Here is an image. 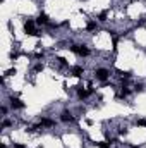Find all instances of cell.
I'll list each match as a JSON object with an SVG mask.
<instances>
[{
	"label": "cell",
	"instance_id": "1",
	"mask_svg": "<svg viewBox=\"0 0 146 148\" xmlns=\"http://www.w3.org/2000/svg\"><path fill=\"white\" fill-rule=\"evenodd\" d=\"M34 21L33 19H28L26 22H24V31H26V34H29V36H40V31L34 28Z\"/></svg>",
	"mask_w": 146,
	"mask_h": 148
},
{
	"label": "cell",
	"instance_id": "2",
	"mask_svg": "<svg viewBox=\"0 0 146 148\" xmlns=\"http://www.w3.org/2000/svg\"><path fill=\"white\" fill-rule=\"evenodd\" d=\"M71 52L77 53V55H83V57H88L89 55V50L84 47V45H72L71 47Z\"/></svg>",
	"mask_w": 146,
	"mask_h": 148
},
{
	"label": "cell",
	"instance_id": "3",
	"mask_svg": "<svg viewBox=\"0 0 146 148\" xmlns=\"http://www.w3.org/2000/svg\"><path fill=\"white\" fill-rule=\"evenodd\" d=\"M95 76H96V79H100V81H107V79L110 78V71H108V69L100 67V69H96V71H95Z\"/></svg>",
	"mask_w": 146,
	"mask_h": 148
},
{
	"label": "cell",
	"instance_id": "4",
	"mask_svg": "<svg viewBox=\"0 0 146 148\" xmlns=\"http://www.w3.org/2000/svg\"><path fill=\"white\" fill-rule=\"evenodd\" d=\"M36 24H50V19H48V16H46L45 12H41V14L38 16V19H36Z\"/></svg>",
	"mask_w": 146,
	"mask_h": 148
},
{
	"label": "cell",
	"instance_id": "5",
	"mask_svg": "<svg viewBox=\"0 0 146 148\" xmlns=\"http://www.w3.org/2000/svg\"><path fill=\"white\" fill-rule=\"evenodd\" d=\"M71 72H72V76H76V78H81L83 72H84V69H83L81 66H74V67L71 69Z\"/></svg>",
	"mask_w": 146,
	"mask_h": 148
},
{
	"label": "cell",
	"instance_id": "6",
	"mask_svg": "<svg viewBox=\"0 0 146 148\" xmlns=\"http://www.w3.org/2000/svg\"><path fill=\"white\" fill-rule=\"evenodd\" d=\"M10 105H12V109H24V103L19 100V98H10Z\"/></svg>",
	"mask_w": 146,
	"mask_h": 148
},
{
	"label": "cell",
	"instance_id": "7",
	"mask_svg": "<svg viewBox=\"0 0 146 148\" xmlns=\"http://www.w3.org/2000/svg\"><path fill=\"white\" fill-rule=\"evenodd\" d=\"M60 121H62V122H74V116H72L71 112H64V114L60 116Z\"/></svg>",
	"mask_w": 146,
	"mask_h": 148
},
{
	"label": "cell",
	"instance_id": "8",
	"mask_svg": "<svg viewBox=\"0 0 146 148\" xmlns=\"http://www.w3.org/2000/svg\"><path fill=\"white\" fill-rule=\"evenodd\" d=\"M89 93H91L89 90H83V88H79V90H77V97H79V98H86Z\"/></svg>",
	"mask_w": 146,
	"mask_h": 148
},
{
	"label": "cell",
	"instance_id": "9",
	"mask_svg": "<svg viewBox=\"0 0 146 148\" xmlns=\"http://www.w3.org/2000/svg\"><path fill=\"white\" fill-rule=\"evenodd\" d=\"M53 124H55V122H53L52 119H41V121H40V126H46V128H52Z\"/></svg>",
	"mask_w": 146,
	"mask_h": 148
},
{
	"label": "cell",
	"instance_id": "10",
	"mask_svg": "<svg viewBox=\"0 0 146 148\" xmlns=\"http://www.w3.org/2000/svg\"><path fill=\"white\" fill-rule=\"evenodd\" d=\"M107 16H108V10L100 12V14H98V21H102V22H103V21H107Z\"/></svg>",
	"mask_w": 146,
	"mask_h": 148
},
{
	"label": "cell",
	"instance_id": "11",
	"mask_svg": "<svg viewBox=\"0 0 146 148\" xmlns=\"http://www.w3.org/2000/svg\"><path fill=\"white\" fill-rule=\"evenodd\" d=\"M86 29H88V31H95V29H96V22H95V21H89V22L86 24Z\"/></svg>",
	"mask_w": 146,
	"mask_h": 148
},
{
	"label": "cell",
	"instance_id": "12",
	"mask_svg": "<svg viewBox=\"0 0 146 148\" xmlns=\"http://www.w3.org/2000/svg\"><path fill=\"white\" fill-rule=\"evenodd\" d=\"M129 93H131V91H129V90H127L126 86H122V91H120V98H126V97H127Z\"/></svg>",
	"mask_w": 146,
	"mask_h": 148
},
{
	"label": "cell",
	"instance_id": "13",
	"mask_svg": "<svg viewBox=\"0 0 146 148\" xmlns=\"http://www.w3.org/2000/svg\"><path fill=\"white\" fill-rule=\"evenodd\" d=\"M96 147L98 148H110V143H105L103 141V143H96Z\"/></svg>",
	"mask_w": 146,
	"mask_h": 148
},
{
	"label": "cell",
	"instance_id": "14",
	"mask_svg": "<svg viewBox=\"0 0 146 148\" xmlns=\"http://www.w3.org/2000/svg\"><path fill=\"white\" fill-rule=\"evenodd\" d=\"M138 126H145L146 128V119H138V122H136Z\"/></svg>",
	"mask_w": 146,
	"mask_h": 148
},
{
	"label": "cell",
	"instance_id": "15",
	"mask_svg": "<svg viewBox=\"0 0 146 148\" xmlns=\"http://www.w3.org/2000/svg\"><path fill=\"white\" fill-rule=\"evenodd\" d=\"M143 88H145L143 84H136V86H134V91H139V93H141V91H143Z\"/></svg>",
	"mask_w": 146,
	"mask_h": 148
},
{
	"label": "cell",
	"instance_id": "16",
	"mask_svg": "<svg viewBox=\"0 0 146 148\" xmlns=\"http://www.w3.org/2000/svg\"><path fill=\"white\" fill-rule=\"evenodd\" d=\"M17 57H19V53H17V52H10V59H12V60H15Z\"/></svg>",
	"mask_w": 146,
	"mask_h": 148
},
{
	"label": "cell",
	"instance_id": "17",
	"mask_svg": "<svg viewBox=\"0 0 146 148\" xmlns=\"http://www.w3.org/2000/svg\"><path fill=\"white\" fill-rule=\"evenodd\" d=\"M57 60H59V62H60V64H62V66H67V60H65V59H64V57H59V59H57Z\"/></svg>",
	"mask_w": 146,
	"mask_h": 148
},
{
	"label": "cell",
	"instance_id": "18",
	"mask_svg": "<svg viewBox=\"0 0 146 148\" xmlns=\"http://www.w3.org/2000/svg\"><path fill=\"white\" fill-rule=\"evenodd\" d=\"M34 71H36V72H40V71H43V66H41V64H38V66L34 67Z\"/></svg>",
	"mask_w": 146,
	"mask_h": 148
},
{
	"label": "cell",
	"instance_id": "19",
	"mask_svg": "<svg viewBox=\"0 0 146 148\" xmlns=\"http://www.w3.org/2000/svg\"><path fill=\"white\" fill-rule=\"evenodd\" d=\"M12 74H15V69H10V71H7V76H12Z\"/></svg>",
	"mask_w": 146,
	"mask_h": 148
},
{
	"label": "cell",
	"instance_id": "20",
	"mask_svg": "<svg viewBox=\"0 0 146 148\" xmlns=\"http://www.w3.org/2000/svg\"><path fill=\"white\" fill-rule=\"evenodd\" d=\"M15 148H24V145H15Z\"/></svg>",
	"mask_w": 146,
	"mask_h": 148
}]
</instances>
